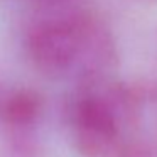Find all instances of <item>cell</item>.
Here are the masks:
<instances>
[{"label": "cell", "mask_w": 157, "mask_h": 157, "mask_svg": "<svg viewBox=\"0 0 157 157\" xmlns=\"http://www.w3.org/2000/svg\"><path fill=\"white\" fill-rule=\"evenodd\" d=\"M128 103L130 85L113 78L76 86L68 120L83 157H112L128 142Z\"/></svg>", "instance_id": "7a4b0ae2"}, {"label": "cell", "mask_w": 157, "mask_h": 157, "mask_svg": "<svg viewBox=\"0 0 157 157\" xmlns=\"http://www.w3.org/2000/svg\"><path fill=\"white\" fill-rule=\"evenodd\" d=\"M145 2H150V4H152V2H157V0H145Z\"/></svg>", "instance_id": "52a82bcc"}, {"label": "cell", "mask_w": 157, "mask_h": 157, "mask_svg": "<svg viewBox=\"0 0 157 157\" xmlns=\"http://www.w3.org/2000/svg\"><path fill=\"white\" fill-rule=\"evenodd\" d=\"M42 10L25 34V52L36 69L51 78H71L76 86L112 78L117 42L98 15L71 5Z\"/></svg>", "instance_id": "6da1fadb"}, {"label": "cell", "mask_w": 157, "mask_h": 157, "mask_svg": "<svg viewBox=\"0 0 157 157\" xmlns=\"http://www.w3.org/2000/svg\"><path fill=\"white\" fill-rule=\"evenodd\" d=\"M44 98L31 88L14 90L5 93L0 105V120L10 133L24 137L31 133L42 118Z\"/></svg>", "instance_id": "3957f363"}, {"label": "cell", "mask_w": 157, "mask_h": 157, "mask_svg": "<svg viewBox=\"0 0 157 157\" xmlns=\"http://www.w3.org/2000/svg\"><path fill=\"white\" fill-rule=\"evenodd\" d=\"M112 157H157V142L128 140Z\"/></svg>", "instance_id": "277c9868"}, {"label": "cell", "mask_w": 157, "mask_h": 157, "mask_svg": "<svg viewBox=\"0 0 157 157\" xmlns=\"http://www.w3.org/2000/svg\"><path fill=\"white\" fill-rule=\"evenodd\" d=\"M4 95H5V93H2V90H0V105H2V100H4Z\"/></svg>", "instance_id": "8992f818"}, {"label": "cell", "mask_w": 157, "mask_h": 157, "mask_svg": "<svg viewBox=\"0 0 157 157\" xmlns=\"http://www.w3.org/2000/svg\"><path fill=\"white\" fill-rule=\"evenodd\" d=\"M36 5L41 9H54V7H64V5H71L73 0H32Z\"/></svg>", "instance_id": "5b68a950"}]
</instances>
